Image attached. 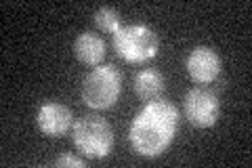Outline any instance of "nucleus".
Wrapping results in <instances>:
<instances>
[{"label": "nucleus", "mask_w": 252, "mask_h": 168, "mask_svg": "<svg viewBox=\"0 0 252 168\" xmlns=\"http://www.w3.org/2000/svg\"><path fill=\"white\" fill-rule=\"evenodd\" d=\"M132 86H135V93L139 95V99H143L147 103L160 99L164 89H166V84H164V76L154 67L141 69L139 74L135 76V84Z\"/></svg>", "instance_id": "1a4fd4ad"}, {"label": "nucleus", "mask_w": 252, "mask_h": 168, "mask_svg": "<svg viewBox=\"0 0 252 168\" xmlns=\"http://www.w3.org/2000/svg\"><path fill=\"white\" fill-rule=\"evenodd\" d=\"M179 129V111L166 99L145 103V107L135 116L128 131L132 149L143 158H158L175 141Z\"/></svg>", "instance_id": "f257e3e1"}, {"label": "nucleus", "mask_w": 252, "mask_h": 168, "mask_svg": "<svg viewBox=\"0 0 252 168\" xmlns=\"http://www.w3.org/2000/svg\"><path fill=\"white\" fill-rule=\"evenodd\" d=\"M114 51L126 63H145L160 51V38L143 23L120 26V30L114 34Z\"/></svg>", "instance_id": "20e7f679"}, {"label": "nucleus", "mask_w": 252, "mask_h": 168, "mask_svg": "<svg viewBox=\"0 0 252 168\" xmlns=\"http://www.w3.org/2000/svg\"><path fill=\"white\" fill-rule=\"evenodd\" d=\"M55 166H59V168H65V166L84 168V166H86V162H84V160H80V158L72 156V154H63V156H59L57 160H55Z\"/></svg>", "instance_id": "9b49d317"}, {"label": "nucleus", "mask_w": 252, "mask_h": 168, "mask_svg": "<svg viewBox=\"0 0 252 168\" xmlns=\"http://www.w3.org/2000/svg\"><path fill=\"white\" fill-rule=\"evenodd\" d=\"M122 93V74L116 66H97L86 74L82 82V101L91 109H109Z\"/></svg>", "instance_id": "7ed1b4c3"}, {"label": "nucleus", "mask_w": 252, "mask_h": 168, "mask_svg": "<svg viewBox=\"0 0 252 168\" xmlns=\"http://www.w3.org/2000/svg\"><path fill=\"white\" fill-rule=\"evenodd\" d=\"M72 141L89 158H105L114 149V129L103 116L84 114L72 126Z\"/></svg>", "instance_id": "f03ea898"}, {"label": "nucleus", "mask_w": 252, "mask_h": 168, "mask_svg": "<svg viewBox=\"0 0 252 168\" xmlns=\"http://www.w3.org/2000/svg\"><path fill=\"white\" fill-rule=\"evenodd\" d=\"M185 67L193 82L210 84V82H215L220 74V57L210 46H195V49L187 55Z\"/></svg>", "instance_id": "0eeeda50"}, {"label": "nucleus", "mask_w": 252, "mask_h": 168, "mask_svg": "<svg viewBox=\"0 0 252 168\" xmlns=\"http://www.w3.org/2000/svg\"><path fill=\"white\" fill-rule=\"evenodd\" d=\"M105 51H107L105 40L99 34H94V32H82L74 40V55L84 66L97 67L105 59Z\"/></svg>", "instance_id": "6e6552de"}, {"label": "nucleus", "mask_w": 252, "mask_h": 168, "mask_svg": "<svg viewBox=\"0 0 252 168\" xmlns=\"http://www.w3.org/2000/svg\"><path fill=\"white\" fill-rule=\"evenodd\" d=\"M94 17V26H97L101 32H105V34H116L118 30H120V15L118 11L109 9V6H103V9H99L97 13L93 15Z\"/></svg>", "instance_id": "9d476101"}, {"label": "nucleus", "mask_w": 252, "mask_h": 168, "mask_svg": "<svg viewBox=\"0 0 252 168\" xmlns=\"http://www.w3.org/2000/svg\"><path fill=\"white\" fill-rule=\"evenodd\" d=\"M36 124L44 137H51V139L63 137V134L67 131H72V126H74L72 109L59 101H46L38 107Z\"/></svg>", "instance_id": "423d86ee"}, {"label": "nucleus", "mask_w": 252, "mask_h": 168, "mask_svg": "<svg viewBox=\"0 0 252 168\" xmlns=\"http://www.w3.org/2000/svg\"><path fill=\"white\" fill-rule=\"evenodd\" d=\"M185 118L198 129H210L217 124L220 116V101L215 91L206 89V86H198L191 89L185 95L183 101Z\"/></svg>", "instance_id": "39448f33"}]
</instances>
